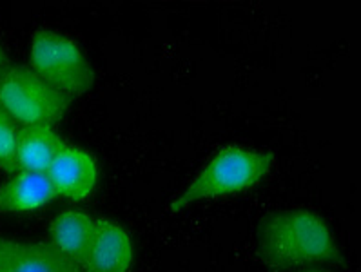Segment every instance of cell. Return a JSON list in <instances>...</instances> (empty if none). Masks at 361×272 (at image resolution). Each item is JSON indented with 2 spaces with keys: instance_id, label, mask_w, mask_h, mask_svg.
<instances>
[{
  "instance_id": "obj_8",
  "label": "cell",
  "mask_w": 361,
  "mask_h": 272,
  "mask_svg": "<svg viewBox=\"0 0 361 272\" xmlns=\"http://www.w3.org/2000/svg\"><path fill=\"white\" fill-rule=\"evenodd\" d=\"M68 147L51 125L18 128L15 160L17 169L26 173H47L53 162Z\"/></svg>"
},
{
  "instance_id": "obj_7",
  "label": "cell",
  "mask_w": 361,
  "mask_h": 272,
  "mask_svg": "<svg viewBox=\"0 0 361 272\" xmlns=\"http://www.w3.org/2000/svg\"><path fill=\"white\" fill-rule=\"evenodd\" d=\"M97 220L77 209H68L51 221V245L77 268H84L94 238Z\"/></svg>"
},
{
  "instance_id": "obj_1",
  "label": "cell",
  "mask_w": 361,
  "mask_h": 272,
  "mask_svg": "<svg viewBox=\"0 0 361 272\" xmlns=\"http://www.w3.org/2000/svg\"><path fill=\"white\" fill-rule=\"evenodd\" d=\"M258 256L274 271L340 264L341 252L319 214L305 209L269 213L256 230Z\"/></svg>"
},
{
  "instance_id": "obj_11",
  "label": "cell",
  "mask_w": 361,
  "mask_h": 272,
  "mask_svg": "<svg viewBox=\"0 0 361 272\" xmlns=\"http://www.w3.org/2000/svg\"><path fill=\"white\" fill-rule=\"evenodd\" d=\"M18 128L0 107V169L13 176L18 173L17 160H15V145H17Z\"/></svg>"
},
{
  "instance_id": "obj_13",
  "label": "cell",
  "mask_w": 361,
  "mask_h": 272,
  "mask_svg": "<svg viewBox=\"0 0 361 272\" xmlns=\"http://www.w3.org/2000/svg\"><path fill=\"white\" fill-rule=\"evenodd\" d=\"M294 272H327V271H322V268H316V267H305V268H298Z\"/></svg>"
},
{
  "instance_id": "obj_4",
  "label": "cell",
  "mask_w": 361,
  "mask_h": 272,
  "mask_svg": "<svg viewBox=\"0 0 361 272\" xmlns=\"http://www.w3.org/2000/svg\"><path fill=\"white\" fill-rule=\"evenodd\" d=\"M30 68L44 82L73 100L93 87L94 69L73 39L51 30L31 37Z\"/></svg>"
},
{
  "instance_id": "obj_3",
  "label": "cell",
  "mask_w": 361,
  "mask_h": 272,
  "mask_svg": "<svg viewBox=\"0 0 361 272\" xmlns=\"http://www.w3.org/2000/svg\"><path fill=\"white\" fill-rule=\"evenodd\" d=\"M69 102L30 66L6 64L0 69V107L20 128H53L66 115Z\"/></svg>"
},
{
  "instance_id": "obj_6",
  "label": "cell",
  "mask_w": 361,
  "mask_h": 272,
  "mask_svg": "<svg viewBox=\"0 0 361 272\" xmlns=\"http://www.w3.org/2000/svg\"><path fill=\"white\" fill-rule=\"evenodd\" d=\"M135 258L128 230L111 220H97L94 238L82 272H129Z\"/></svg>"
},
{
  "instance_id": "obj_10",
  "label": "cell",
  "mask_w": 361,
  "mask_h": 272,
  "mask_svg": "<svg viewBox=\"0 0 361 272\" xmlns=\"http://www.w3.org/2000/svg\"><path fill=\"white\" fill-rule=\"evenodd\" d=\"M60 261L51 243L0 238V272H59Z\"/></svg>"
},
{
  "instance_id": "obj_9",
  "label": "cell",
  "mask_w": 361,
  "mask_h": 272,
  "mask_svg": "<svg viewBox=\"0 0 361 272\" xmlns=\"http://www.w3.org/2000/svg\"><path fill=\"white\" fill-rule=\"evenodd\" d=\"M56 198L46 173L18 171L0 185V214L30 213L46 207Z\"/></svg>"
},
{
  "instance_id": "obj_12",
  "label": "cell",
  "mask_w": 361,
  "mask_h": 272,
  "mask_svg": "<svg viewBox=\"0 0 361 272\" xmlns=\"http://www.w3.org/2000/svg\"><path fill=\"white\" fill-rule=\"evenodd\" d=\"M59 272H82L80 268H77L73 264H69L68 259L62 256V261H60V267H59Z\"/></svg>"
},
{
  "instance_id": "obj_5",
  "label": "cell",
  "mask_w": 361,
  "mask_h": 272,
  "mask_svg": "<svg viewBox=\"0 0 361 272\" xmlns=\"http://www.w3.org/2000/svg\"><path fill=\"white\" fill-rule=\"evenodd\" d=\"M56 196L71 202L87 200L98 182V167L87 151L68 145L46 173Z\"/></svg>"
},
{
  "instance_id": "obj_14",
  "label": "cell",
  "mask_w": 361,
  "mask_h": 272,
  "mask_svg": "<svg viewBox=\"0 0 361 272\" xmlns=\"http://www.w3.org/2000/svg\"><path fill=\"white\" fill-rule=\"evenodd\" d=\"M6 62H4V51H2V46H0V69L4 68Z\"/></svg>"
},
{
  "instance_id": "obj_2",
  "label": "cell",
  "mask_w": 361,
  "mask_h": 272,
  "mask_svg": "<svg viewBox=\"0 0 361 272\" xmlns=\"http://www.w3.org/2000/svg\"><path fill=\"white\" fill-rule=\"evenodd\" d=\"M272 166L274 156L271 153L251 151L238 145L224 147L171 202L169 211L178 214L204 200L247 191L262 182L271 173Z\"/></svg>"
}]
</instances>
